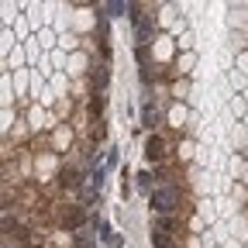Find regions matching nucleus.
I'll return each instance as SVG.
<instances>
[{"instance_id": "nucleus-4", "label": "nucleus", "mask_w": 248, "mask_h": 248, "mask_svg": "<svg viewBox=\"0 0 248 248\" xmlns=\"http://www.w3.org/2000/svg\"><path fill=\"white\" fill-rule=\"evenodd\" d=\"M141 121H145V128H155V121H159V110H155L152 104L141 110Z\"/></svg>"}, {"instance_id": "nucleus-5", "label": "nucleus", "mask_w": 248, "mask_h": 248, "mask_svg": "<svg viewBox=\"0 0 248 248\" xmlns=\"http://www.w3.org/2000/svg\"><path fill=\"white\" fill-rule=\"evenodd\" d=\"M152 241H155V248H169V234H166V231H155Z\"/></svg>"}, {"instance_id": "nucleus-1", "label": "nucleus", "mask_w": 248, "mask_h": 248, "mask_svg": "<svg viewBox=\"0 0 248 248\" xmlns=\"http://www.w3.org/2000/svg\"><path fill=\"white\" fill-rule=\"evenodd\" d=\"M152 207L159 210V214H169V210L176 207V190H169V186L155 190V193H152Z\"/></svg>"}, {"instance_id": "nucleus-6", "label": "nucleus", "mask_w": 248, "mask_h": 248, "mask_svg": "<svg viewBox=\"0 0 248 248\" xmlns=\"http://www.w3.org/2000/svg\"><path fill=\"white\" fill-rule=\"evenodd\" d=\"M138 186L141 190H152V172H138Z\"/></svg>"}, {"instance_id": "nucleus-3", "label": "nucleus", "mask_w": 248, "mask_h": 248, "mask_svg": "<svg viewBox=\"0 0 248 248\" xmlns=\"http://www.w3.org/2000/svg\"><path fill=\"white\" fill-rule=\"evenodd\" d=\"M62 221H66L69 228H79V224H83V210H79V207H69L66 214H62Z\"/></svg>"}, {"instance_id": "nucleus-7", "label": "nucleus", "mask_w": 248, "mask_h": 248, "mask_svg": "<svg viewBox=\"0 0 248 248\" xmlns=\"http://www.w3.org/2000/svg\"><path fill=\"white\" fill-rule=\"evenodd\" d=\"M90 110L100 114V110H104V97H93V100H90Z\"/></svg>"}, {"instance_id": "nucleus-8", "label": "nucleus", "mask_w": 248, "mask_h": 248, "mask_svg": "<svg viewBox=\"0 0 248 248\" xmlns=\"http://www.w3.org/2000/svg\"><path fill=\"white\" fill-rule=\"evenodd\" d=\"M62 186H76V172H62Z\"/></svg>"}, {"instance_id": "nucleus-2", "label": "nucleus", "mask_w": 248, "mask_h": 248, "mask_svg": "<svg viewBox=\"0 0 248 248\" xmlns=\"http://www.w3.org/2000/svg\"><path fill=\"white\" fill-rule=\"evenodd\" d=\"M166 155V141L159 138V135H148V141H145V159H152V162H159Z\"/></svg>"}, {"instance_id": "nucleus-9", "label": "nucleus", "mask_w": 248, "mask_h": 248, "mask_svg": "<svg viewBox=\"0 0 248 248\" xmlns=\"http://www.w3.org/2000/svg\"><path fill=\"white\" fill-rule=\"evenodd\" d=\"M107 11H110V14H114V17H117V14H121V11H128V7H124V4H107Z\"/></svg>"}]
</instances>
